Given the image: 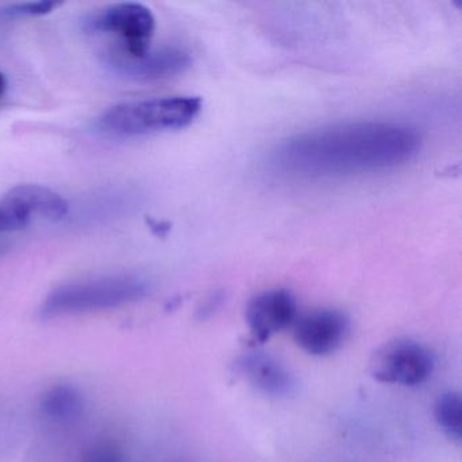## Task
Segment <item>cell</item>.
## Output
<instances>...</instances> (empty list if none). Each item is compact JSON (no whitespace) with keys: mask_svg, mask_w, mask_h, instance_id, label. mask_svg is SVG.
I'll return each instance as SVG.
<instances>
[{"mask_svg":"<svg viewBox=\"0 0 462 462\" xmlns=\"http://www.w3.org/2000/svg\"><path fill=\"white\" fill-rule=\"evenodd\" d=\"M419 150L420 136L410 126L348 123L291 137L275 148L272 164L293 177H346L396 169Z\"/></svg>","mask_w":462,"mask_h":462,"instance_id":"1","label":"cell"},{"mask_svg":"<svg viewBox=\"0 0 462 462\" xmlns=\"http://www.w3.org/2000/svg\"><path fill=\"white\" fill-rule=\"evenodd\" d=\"M150 285L131 274L106 275L66 283L53 289L42 302V318L85 315L125 307L144 299Z\"/></svg>","mask_w":462,"mask_h":462,"instance_id":"2","label":"cell"},{"mask_svg":"<svg viewBox=\"0 0 462 462\" xmlns=\"http://www.w3.org/2000/svg\"><path fill=\"white\" fill-rule=\"evenodd\" d=\"M202 109L199 97H164L116 105L99 117L98 129L113 137H137L190 125Z\"/></svg>","mask_w":462,"mask_h":462,"instance_id":"3","label":"cell"},{"mask_svg":"<svg viewBox=\"0 0 462 462\" xmlns=\"http://www.w3.org/2000/svg\"><path fill=\"white\" fill-rule=\"evenodd\" d=\"M88 32L112 34L121 47L115 48L129 58H140L150 51L155 32V17L144 5H112L91 15L86 23Z\"/></svg>","mask_w":462,"mask_h":462,"instance_id":"4","label":"cell"},{"mask_svg":"<svg viewBox=\"0 0 462 462\" xmlns=\"http://www.w3.org/2000/svg\"><path fill=\"white\" fill-rule=\"evenodd\" d=\"M431 351L408 337L388 340L370 359V374L378 383L415 386L423 383L434 370Z\"/></svg>","mask_w":462,"mask_h":462,"instance_id":"5","label":"cell"},{"mask_svg":"<svg viewBox=\"0 0 462 462\" xmlns=\"http://www.w3.org/2000/svg\"><path fill=\"white\" fill-rule=\"evenodd\" d=\"M106 64L123 78L152 82L183 74L191 66V58L177 47H164L153 52L150 50L140 58H129L113 48L106 53Z\"/></svg>","mask_w":462,"mask_h":462,"instance_id":"6","label":"cell"},{"mask_svg":"<svg viewBox=\"0 0 462 462\" xmlns=\"http://www.w3.org/2000/svg\"><path fill=\"white\" fill-rule=\"evenodd\" d=\"M296 319V297L286 289H272L256 294L245 310V321L255 346L267 342L273 335L288 328Z\"/></svg>","mask_w":462,"mask_h":462,"instance_id":"7","label":"cell"},{"mask_svg":"<svg viewBox=\"0 0 462 462\" xmlns=\"http://www.w3.org/2000/svg\"><path fill=\"white\" fill-rule=\"evenodd\" d=\"M347 316L337 310H318L294 321L293 337L310 356H323L337 351L347 337Z\"/></svg>","mask_w":462,"mask_h":462,"instance_id":"8","label":"cell"},{"mask_svg":"<svg viewBox=\"0 0 462 462\" xmlns=\"http://www.w3.org/2000/svg\"><path fill=\"white\" fill-rule=\"evenodd\" d=\"M237 372L258 391L274 397H288L296 391V378L277 358L263 351L243 354L235 364Z\"/></svg>","mask_w":462,"mask_h":462,"instance_id":"9","label":"cell"},{"mask_svg":"<svg viewBox=\"0 0 462 462\" xmlns=\"http://www.w3.org/2000/svg\"><path fill=\"white\" fill-rule=\"evenodd\" d=\"M86 400L79 388L71 383H55L42 394L40 412L50 423L69 426L85 412Z\"/></svg>","mask_w":462,"mask_h":462,"instance_id":"10","label":"cell"},{"mask_svg":"<svg viewBox=\"0 0 462 462\" xmlns=\"http://www.w3.org/2000/svg\"><path fill=\"white\" fill-rule=\"evenodd\" d=\"M15 196L31 210L50 221H60L69 215V202L51 189L42 185H20L12 189Z\"/></svg>","mask_w":462,"mask_h":462,"instance_id":"11","label":"cell"},{"mask_svg":"<svg viewBox=\"0 0 462 462\" xmlns=\"http://www.w3.org/2000/svg\"><path fill=\"white\" fill-rule=\"evenodd\" d=\"M435 419L440 429L459 442L462 435V402L457 392H446L438 397L434 408Z\"/></svg>","mask_w":462,"mask_h":462,"instance_id":"12","label":"cell"},{"mask_svg":"<svg viewBox=\"0 0 462 462\" xmlns=\"http://www.w3.org/2000/svg\"><path fill=\"white\" fill-rule=\"evenodd\" d=\"M31 210L23 201L10 190L0 201V234L4 232L18 231L31 224Z\"/></svg>","mask_w":462,"mask_h":462,"instance_id":"13","label":"cell"},{"mask_svg":"<svg viewBox=\"0 0 462 462\" xmlns=\"http://www.w3.org/2000/svg\"><path fill=\"white\" fill-rule=\"evenodd\" d=\"M79 462H128V459L115 443L101 442L90 446L82 454Z\"/></svg>","mask_w":462,"mask_h":462,"instance_id":"14","label":"cell"},{"mask_svg":"<svg viewBox=\"0 0 462 462\" xmlns=\"http://www.w3.org/2000/svg\"><path fill=\"white\" fill-rule=\"evenodd\" d=\"M60 6L61 4H56V2H31V4L12 5L7 9L2 10V14L9 18L42 17Z\"/></svg>","mask_w":462,"mask_h":462,"instance_id":"15","label":"cell"},{"mask_svg":"<svg viewBox=\"0 0 462 462\" xmlns=\"http://www.w3.org/2000/svg\"><path fill=\"white\" fill-rule=\"evenodd\" d=\"M7 88H9V83H7L6 77L0 72V101L6 96Z\"/></svg>","mask_w":462,"mask_h":462,"instance_id":"16","label":"cell"}]
</instances>
